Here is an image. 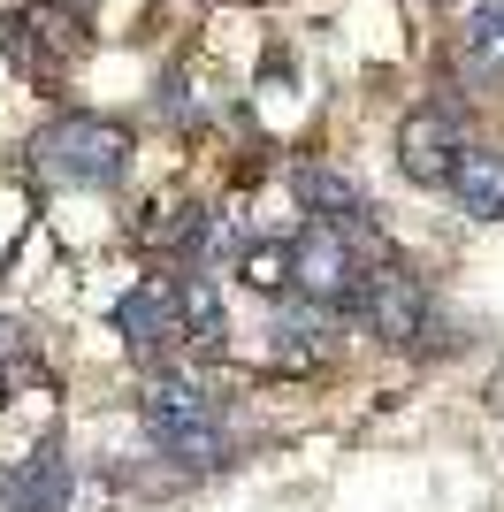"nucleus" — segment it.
Instances as JSON below:
<instances>
[{"label":"nucleus","mask_w":504,"mask_h":512,"mask_svg":"<svg viewBox=\"0 0 504 512\" xmlns=\"http://www.w3.org/2000/svg\"><path fill=\"white\" fill-rule=\"evenodd\" d=\"M130 161H138V138L130 123L100 115V107H62L31 130L23 146V169L62 184V192H123L130 184Z\"/></svg>","instance_id":"obj_1"},{"label":"nucleus","mask_w":504,"mask_h":512,"mask_svg":"<svg viewBox=\"0 0 504 512\" xmlns=\"http://www.w3.org/2000/svg\"><path fill=\"white\" fill-rule=\"evenodd\" d=\"M436 306L443 299H436V283H428V268H420L413 253H398V245H382V253L359 268V291H352V306H344V329L367 337V344H382V352H413Z\"/></svg>","instance_id":"obj_2"},{"label":"nucleus","mask_w":504,"mask_h":512,"mask_svg":"<svg viewBox=\"0 0 504 512\" xmlns=\"http://www.w3.org/2000/svg\"><path fill=\"white\" fill-rule=\"evenodd\" d=\"M107 329L123 337V352H130L138 367H153V360H191V352H184V276H176V268L138 276L123 299L107 306Z\"/></svg>","instance_id":"obj_3"},{"label":"nucleus","mask_w":504,"mask_h":512,"mask_svg":"<svg viewBox=\"0 0 504 512\" xmlns=\"http://www.w3.org/2000/svg\"><path fill=\"white\" fill-rule=\"evenodd\" d=\"M291 199H298V214H306V222L344 230L359 253H382V245H390V230H382V214H375V199H367V184H359L344 161L306 153V161L291 169Z\"/></svg>","instance_id":"obj_4"},{"label":"nucleus","mask_w":504,"mask_h":512,"mask_svg":"<svg viewBox=\"0 0 504 512\" xmlns=\"http://www.w3.org/2000/svg\"><path fill=\"white\" fill-rule=\"evenodd\" d=\"M390 153H398V176L413 192H443L451 169L466 153V107L459 100H413L390 130Z\"/></svg>","instance_id":"obj_5"},{"label":"nucleus","mask_w":504,"mask_h":512,"mask_svg":"<svg viewBox=\"0 0 504 512\" xmlns=\"http://www.w3.org/2000/svg\"><path fill=\"white\" fill-rule=\"evenodd\" d=\"M77 482H84V467L69 451V436L46 428L16 467H0V512H77Z\"/></svg>","instance_id":"obj_6"},{"label":"nucleus","mask_w":504,"mask_h":512,"mask_svg":"<svg viewBox=\"0 0 504 512\" xmlns=\"http://www.w3.org/2000/svg\"><path fill=\"white\" fill-rule=\"evenodd\" d=\"M367 260H375V253H359L344 230L298 222V230H291V291L344 314V306H352V291H359V268H367Z\"/></svg>","instance_id":"obj_7"},{"label":"nucleus","mask_w":504,"mask_h":512,"mask_svg":"<svg viewBox=\"0 0 504 512\" xmlns=\"http://www.w3.org/2000/svg\"><path fill=\"white\" fill-rule=\"evenodd\" d=\"M130 406H138V421H176V413H230V398L199 360H153L138 367Z\"/></svg>","instance_id":"obj_8"},{"label":"nucleus","mask_w":504,"mask_h":512,"mask_svg":"<svg viewBox=\"0 0 504 512\" xmlns=\"http://www.w3.org/2000/svg\"><path fill=\"white\" fill-rule=\"evenodd\" d=\"M176 276H184V352H191L199 367H222V360L237 352L222 276H207V268H176Z\"/></svg>","instance_id":"obj_9"},{"label":"nucleus","mask_w":504,"mask_h":512,"mask_svg":"<svg viewBox=\"0 0 504 512\" xmlns=\"http://www.w3.org/2000/svg\"><path fill=\"white\" fill-rule=\"evenodd\" d=\"M451 207L466 214V222H504V146H489V138H466V153H459V169H451Z\"/></svg>","instance_id":"obj_10"},{"label":"nucleus","mask_w":504,"mask_h":512,"mask_svg":"<svg viewBox=\"0 0 504 512\" xmlns=\"http://www.w3.org/2000/svg\"><path fill=\"white\" fill-rule=\"evenodd\" d=\"M451 54H459V69L474 85H504V0H466Z\"/></svg>","instance_id":"obj_11"},{"label":"nucleus","mask_w":504,"mask_h":512,"mask_svg":"<svg viewBox=\"0 0 504 512\" xmlns=\"http://www.w3.org/2000/svg\"><path fill=\"white\" fill-rule=\"evenodd\" d=\"M230 276L245 283L252 299H291V237H245L230 260Z\"/></svg>","instance_id":"obj_12"},{"label":"nucleus","mask_w":504,"mask_h":512,"mask_svg":"<svg viewBox=\"0 0 504 512\" xmlns=\"http://www.w3.org/2000/svg\"><path fill=\"white\" fill-rule=\"evenodd\" d=\"M16 360H31V329L0 314V367H16Z\"/></svg>","instance_id":"obj_13"},{"label":"nucleus","mask_w":504,"mask_h":512,"mask_svg":"<svg viewBox=\"0 0 504 512\" xmlns=\"http://www.w3.org/2000/svg\"><path fill=\"white\" fill-rule=\"evenodd\" d=\"M482 413H497V421H504V352L489 360V375H482Z\"/></svg>","instance_id":"obj_14"},{"label":"nucleus","mask_w":504,"mask_h":512,"mask_svg":"<svg viewBox=\"0 0 504 512\" xmlns=\"http://www.w3.org/2000/svg\"><path fill=\"white\" fill-rule=\"evenodd\" d=\"M8 398H16V367H0V413H8Z\"/></svg>","instance_id":"obj_15"}]
</instances>
